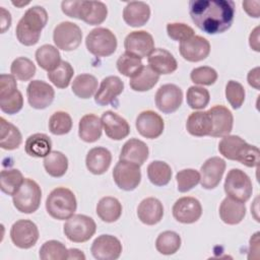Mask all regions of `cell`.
<instances>
[{"label": "cell", "instance_id": "7c38bea8", "mask_svg": "<svg viewBox=\"0 0 260 260\" xmlns=\"http://www.w3.org/2000/svg\"><path fill=\"white\" fill-rule=\"evenodd\" d=\"M10 238L16 247L29 249L34 247L39 240L38 226L29 219H19L11 226Z\"/></svg>", "mask_w": 260, "mask_h": 260}, {"label": "cell", "instance_id": "d590c367", "mask_svg": "<svg viewBox=\"0 0 260 260\" xmlns=\"http://www.w3.org/2000/svg\"><path fill=\"white\" fill-rule=\"evenodd\" d=\"M73 93L80 99H89L98 90V79L87 73L77 75L72 82Z\"/></svg>", "mask_w": 260, "mask_h": 260}, {"label": "cell", "instance_id": "ffe728a7", "mask_svg": "<svg viewBox=\"0 0 260 260\" xmlns=\"http://www.w3.org/2000/svg\"><path fill=\"white\" fill-rule=\"evenodd\" d=\"M179 51L185 60L189 62H199L209 55L210 44L201 36H193L180 43Z\"/></svg>", "mask_w": 260, "mask_h": 260}, {"label": "cell", "instance_id": "d6986e66", "mask_svg": "<svg viewBox=\"0 0 260 260\" xmlns=\"http://www.w3.org/2000/svg\"><path fill=\"white\" fill-rule=\"evenodd\" d=\"M138 133L149 139H154L159 137L165 128V123L162 118L155 112L151 110L141 112L136 118L135 123Z\"/></svg>", "mask_w": 260, "mask_h": 260}, {"label": "cell", "instance_id": "8fae6325", "mask_svg": "<svg viewBox=\"0 0 260 260\" xmlns=\"http://www.w3.org/2000/svg\"><path fill=\"white\" fill-rule=\"evenodd\" d=\"M113 179L120 189L132 191L138 187L141 181L140 166L120 159L113 170Z\"/></svg>", "mask_w": 260, "mask_h": 260}, {"label": "cell", "instance_id": "bcb514c9", "mask_svg": "<svg viewBox=\"0 0 260 260\" xmlns=\"http://www.w3.org/2000/svg\"><path fill=\"white\" fill-rule=\"evenodd\" d=\"M72 119L67 112H55L49 119V130L54 135H64L70 132Z\"/></svg>", "mask_w": 260, "mask_h": 260}, {"label": "cell", "instance_id": "11a10c76", "mask_svg": "<svg viewBox=\"0 0 260 260\" xmlns=\"http://www.w3.org/2000/svg\"><path fill=\"white\" fill-rule=\"evenodd\" d=\"M248 83L256 89L260 88V77H259V67H255L254 69L250 70L247 76Z\"/></svg>", "mask_w": 260, "mask_h": 260}, {"label": "cell", "instance_id": "603a6c76", "mask_svg": "<svg viewBox=\"0 0 260 260\" xmlns=\"http://www.w3.org/2000/svg\"><path fill=\"white\" fill-rule=\"evenodd\" d=\"M211 121H212V130L209 136L212 137H223L230 135L233 129L234 117L232 112L221 105H216L208 110Z\"/></svg>", "mask_w": 260, "mask_h": 260}, {"label": "cell", "instance_id": "277c9868", "mask_svg": "<svg viewBox=\"0 0 260 260\" xmlns=\"http://www.w3.org/2000/svg\"><path fill=\"white\" fill-rule=\"evenodd\" d=\"M61 9L67 16L83 20L89 25L101 24L108 15L107 6L101 1H62Z\"/></svg>", "mask_w": 260, "mask_h": 260}, {"label": "cell", "instance_id": "484cf974", "mask_svg": "<svg viewBox=\"0 0 260 260\" xmlns=\"http://www.w3.org/2000/svg\"><path fill=\"white\" fill-rule=\"evenodd\" d=\"M149 16L150 8L148 4L142 1L128 2L123 9V19L132 27L144 25L148 21Z\"/></svg>", "mask_w": 260, "mask_h": 260}, {"label": "cell", "instance_id": "6f0895ef", "mask_svg": "<svg viewBox=\"0 0 260 260\" xmlns=\"http://www.w3.org/2000/svg\"><path fill=\"white\" fill-rule=\"evenodd\" d=\"M249 45L256 52L260 51L259 47V26L255 27L249 37Z\"/></svg>", "mask_w": 260, "mask_h": 260}, {"label": "cell", "instance_id": "f1b7e54d", "mask_svg": "<svg viewBox=\"0 0 260 260\" xmlns=\"http://www.w3.org/2000/svg\"><path fill=\"white\" fill-rule=\"evenodd\" d=\"M246 215V206L244 202L235 200L226 196L219 206L220 219L226 224H238Z\"/></svg>", "mask_w": 260, "mask_h": 260}, {"label": "cell", "instance_id": "9f6ffc18", "mask_svg": "<svg viewBox=\"0 0 260 260\" xmlns=\"http://www.w3.org/2000/svg\"><path fill=\"white\" fill-rule=\"evenodd\" d=\"M1 12V32H5L11 25V15L10 12L7 11L4 7H1L0 9Z\"/></svg>", "mask_w": 260, "mask_h": 260}, {"label": "cell", "instance_id": "7bdbcfd3", "mask_svg": "<svg viewBox=\"0 0 260 260\" xmlns=\"http://www.w3.org/2000/svg\"><path fill=\"white\" fill-rule=\"evenodd\" d=\"M74 74V69L67 61H61L59 66L48 72L49 80L58 88H66Z\"/></svg>", "mask_w": 260, "mask_h": 260}, {"label": "cell", "instance_id": "4dcf8cb0", "mask_svg": "<svg viewBox=\"0 0 260 260\" xmlns=\"http://www.w3.org/2000/svg\"><path fill=\"white\" fill-rule=\"evenodd\" d=\"M102 121L94 114H86L78 124V135L84 142H95L102 136Z\"/></svg>", "mask_w": 260, "mask_h": 260}, {"label": "cell", "instance_id": "cb8c5ba5", "mask_svg": "<svg viewBox=\"0 0 260 260\" xmlns=\"http://www.w3.org/2000/svg\"><path fill=\"white\" fill-rule=\"evenodd\" d=\"M148 66L158 75L171 74L178 68L175 57L166 49H154L147 57Z\"/></svg>", "mask_w": 260, "mask_h": 260}, {"label": "cell", "instance_id": "e575fe53", "mask_svg": "<svg viewBox=\"0 0 260 260\" xmlns=\"http://www.w3.org/2000/svg\"><path fill=\"white\" fill-rule=\"evenodd\" d=\"M36 60L42 69L50 72L59 66L61 63V56L56 47L46 44L37 49Z\"/></svg>", "mask_w": 260, "mask_h": 260}, {"label": "cell", "instance_id": "ee69618b", "mask_svg": "<svg viewBox=\"0 0 260 260\" xmlns=\"http://www.w3.org/2000/svg\"><path fill=\"white\" fill-rule=\"evenodd\" d=\"M39 256L42 260H65L68 259V249L63 243L50 240L43 244Z\"/></svg>", "mask_w": 260, "mask_h": 260}, {"label": "cell", "instance_id": "4316f807", "mask_svg": "<svg viewBox=\"0 0 260 260\" xmlns=\"http://www.w3.org/2000/svg\"><path fill=\"white\" fill-rule=\"evenodd\" d=\"M112 162V154L106 147L98 146L91 148L85 158L87 170L93 175H102L108 171Z\"/></svg>", "mask_w": 260, "mask_h": 260}, {"label": "cell", "instance_id": "ba28073f", "mask_svg": "<svg viewBox=\"0 0 260 260\" xmlns=\"http://www.w3.org/2000/svg\"><path fill=\"white\" fill-rule=\"evenodd\" d=\"M223 188L229 197L244 203L250 199L253 192L251 179L240 169H232L228 173Z\"/></svg>", "mask_w": 260, "mask_h": 260}, {"label": "cell", "instance_id": "4fadbf2b", "mask_svg": "<svg viewBox=\"0 0 260 260\" xmlns=\"http://www.w3.org/2000/svg\"><path fill=\"white\" fill-rule=\"evenodd\" d=\"M182 102V89L176 84H164L157 89L155 93V106L160 112L165 114L176 112L181 107Z\"/></svg>", "mask_w": 260, "mask_h": 260}, {"label": "cell", "instance_id": "6da1fadb", "mask_svg": "<svg viewBox=\"0 0 260 260\" xmlns=\"http://www.w3.org/2000/svg\"><path fill=\"white\" fill-rule=\"evenodd\" d=\"M235 2L232 0H191L189 14L195 25L208 35L222 34L233 24Z\"/></svg>", "mask_w": 260, "mask_h": 260}, {"label": "cell", "instance_id": "30bf717a", "mask_svg": "<svg viewBox=\"0 0 260 260\" xmlns=\"http://www.w3.org/2000/svg\"><path fill=\"white\" fill-rule=\"evenodd\" d=\"M82 40L80 27L71 21H62L54 28L53 41L58 49L73 51L79 47Z\"/></svg>", "mask_w": 260, "mask_h": 260}, {"label": "cell", "instance_id": "3957f363", "mask_svg": "<svg viewBox=\"0 0 260 260\" xmlns=\"http://www.w3.org/2000/svg\"><path fill=\"white\" fill-rule=\"evenodd\" d=\"M218 151L225 158L237 160L249 168H254L259 164L258 147L248 144L237 135L223 136L218 143Z\"/></svg>", "mask_w": 260, "mask_h": 260}, {"label": "cell", "instance_id": "5b68a950", "mask_svg": "<svg viewBox=\"0 0 260 260\" xmlns=\"http://www.w3.org/2000/svg\"><path fill=\"white\" fill-rule=\"evenodd\" d=\"M77 208L74 193L65 187H58L51 191L46 200L47 212L55 219L65 220L71 217Z\"/></svg>", "mask_w": 260, "mask_h": 260}, {"label": "cell", "instance_id": "7a4b0ae2", "mask_svg": "<svg viewBox=\"0 0 260 260\" xmlns=\"http://www.w3.org/2000/svg\"><path fill=\"white\" fill-rule=\"evenodd\" d=\"M47 21L48 13L44 7L36 5L28 8L16 25L15 34L19 43L24 46L36 45Z\"/></svg>", "mask_w": 260, "mask_h": 260}, {"label": "cell", "instance_id": "83f0119b", "mask_svg": "<svg viewBox=\"0 0 260 260\" xmlns=\"http://www.w3.org/2000/svg\"><path fill=\"white\" fill-rule=\"evenodd\" d=\"M148 146L142 140L131 138L127 140L120 152V159L141 166L148 158Z\"/></svg>", "mask_w": 260, "mask_h": 260}, {"label": "cell", "instance_id": "ab89813d", "mask_svg": "<svg viewBox=\"0 0 260 260\" xmlns=\"http://www.w3.org/2000/svg\"><path fill=\"white\" fill-rule=\"evenodd\" d=\"M147 177L155 186H166L172 178L171 167L161 160H153L147 167Z\"/></svg>", "mask_w": 260, "mask_h": 260}, {"label": "cell", "instance_id": "8d00e7d4", "mask_svg": "<svg viewBox=\"0 0 260 260\" xmlns=\"http://www.w3.org/2000/svg\"><path fill=\"white\" fill-rule=\"evenodd\" d=\"M159 75L155 73L148 65L142 69L132 78H130V87L135 91H147L151 89L158 81Z\"/></svg>", "mask_w": 260, "mask_h": 260}, {"label": "cell", "instance_id": "e0dca14e", "mask_svg": "<svg viewBox=\"0 0 260 260\" xmlns=\"http://www.w3.org/2000/svg\"><path fill=\"white\" fill-rule=\"evenodd\" d=\"M124 48L127 53L142 59L148 57L154 50V41L152 36L146 30H135L125 38Z\"/></svg>", "mask_w": 260, "mask_h": 260}, {"label": "cell", "instance_id": "f5cc1de1", "mask_svg": "<svg viewBox=\"0 0 260 260\" xmlns=\"http://www.w3.org/2000/svg\"><path fill=\"white\" fill-rule=\"evenodd\" d=\"M167 34L174 41L183 42L194 36V29L182 22H170L167 24Z\"/></svg>", "mask_w": 260, "mask_h": 260}, {"label": "cell", "instance_id": "db71d44e", "mask_svg": "<svg viewBox=\"0 0 260 260\" xmlns=\"http://www.w3.org/2000/svg\"><path fill=\"white\" fill-rule=\"evenodd\" d=\"M244 10L251 16L258 18L260 14V1H244L242 3Z\"/></svg>", "mask_w": 260, "mask_h": 260}, {"label": "cell", "instance_id": "9c48e42d", "mask_svg": "<svg viewBox=\"0 0 260 260\" xmlns=\"http://www.w3.org/2000/svg\"><path fill=\"white\" fill-rule=\"evenodd\" d=\"M96 224L94 220L84 214H73L64 223L63 232L66 238L73 243H83L88 241L95 233Z\"/></svg>", "mask_w": 260, "mask_h": 260}, {"label": "cell", "instance_id": "91938a15", "mask_svg": "<svg viewBox=\"0 0 260 260\" xmlns=\"http://www.w3.org/2000/svg\"><path fill=\"white\" fill-rule=\"evenodd\" d=\"M28 3H29V1H28V2H21V3H18V2H12V4H13V5L18 6V7L23 6V5H26V4H28Z\"/></svg>", "mask_w": 260, "mask_h": 260}, {"label": "cell", "instance_id": "f546056e", "mask_svg": "<svg viewBox=\"0 0 260 260\" xmlns=\"http://www.w3.org/2000/svg\"><path fill=\"white\" fill-rule=\"evenodd\" d=\"M187 131L196 137H203L209 135L212 130L211 116L208 111L193 112L186 122Z\"/></svg>", "mask_w": 260, "mask_h": 260}, {"label": "cell", "instance_id": "5bb4252c", "mask_svg": "<svg viewBox=\"0 0 260 260\" xmlns=\"http://www.w3.org/2000/svg\"><path fill=\"white\" fill-rule=\"evenodd\" d=\"M122 244L112 235H101L91 244L90 252L98 260H116L122 253Z\"/></svg>", "mask_w": 260, "mask_h": 260}, {"label": "cell", "instance_id": "f907efd6", "mask_svg": "<svg viewBox=\"0 0 260 260\" xmlns=\"http://www.w3.org/2000/svg\"><path fill=\"white\" fill-rule=\"evenodd\" d=\"M190 78L195 84L211 85L217 79V72L209 66H201L191 71Z\"/></svg>", "mask_w": 260, "mask_h": 260}, {"label": "cell", "instance_id": "b9f144b4", "mask_svg": "<svg viewBox=\"0 0 260 260\" xmlns=\"http://www.w3.org/2000/svg\"><path fill=\"white\" fill-rule=\"evenodd\" d=\"M116 65L120 73L130 78L135 76L143 67L141 58L127 52L118 58Z\"/></svg>", "mask_w": 260, "mask_h": 260}, {"label": "cell", "instance_id": "f6af8a7d", "mask_svg": "<svg viewBox=\"0 0 260 260\" xmlns=\"http://www.w3.org/2000/svg\"><path fill=\"white\" fill-rule=\"evenodd\" d=\"M10 72L16 79L27 81L35 76L36 65L26 57H18L11 63Z\"/></svg>", "mask_w": 260, "mask_h": 260}, {"label": "cell", "instance_id": "f35d334b", "mask_svg": "<svg viewBox=\"0 0 260 260\" xmlns=\"http://www.w3.org/2000/svg\"><path fill=\"white\" fill-rule=\"evenodd\" d=\"M24 179L17 169L3 170L0 174V189L3 193L13 196L19 190Z\"/></svg>", "mask_w": 260, "mask_h": 260}, {"label": "cell", "instance_id": "74e56055", "mask_svg": "<svg viewBox=\"0 0 260 260\" xmlns=\"http://www.w3.org/2000/svg\"><path fill=\"white\" fill-rule=\"evenodd\" d=\"M44 168L51 177L60 178L67 172L68 159L62 152L54 150L44 158Z\"/></svg>", "mask_w": 260, "mask_h": 260}, {"label": "cell", "instance_id": "7402d4cb", "mask_svg": "<svg viewBox=\"0 0 260 260\" xmlns=\"http://www.w3.org/2000/svg\"><path fill=\"white\" fill-rule=\"evenodd\" d=\"M124 90V82L120 77L111 75L105 77L94 94V102L99 106H108Z\"/></svg>", "mask_w": 260, "mask_h": 260}, {"label": "cell", "instance_id": "60d3db41", "mask_svg": "<svg viewBox=\"0 0 260 260\" xmlns=\"http://www.w3.org/2000/svg\"><path fill=\"white\" fill-rule=\"evenodd\" d=\"M181 237L173 231L160 233L155 241L156 250L162 255H173L181 247Z\"/></svg>", "mask_w": 260, "mask_h": 260}, {"label": "cell", "instance_id": "c3c4849f", "mask_svg": "<svg viewBox=\"0 0 260 260\" xmlns=\"http://www.w3.org/2000/svg\"><path fill=\"white\" fill-rule=\"evenodd\" d=\"M178 190L182 193L188 192L200 182V174L193 169H185L176 175Z\"/></svg>", "mask_w": 260, "mask_h": 260}, {"label": "cell", "instance_id": "d4e9b609", "mask_svg": "<svg viewBox=\"0 0 260 260\" xmlns=\"http://www.w3.org/2000/svg\"><path fill=\"white\" fill-rule=\"evenodd\" d=\"M137 216L144 224H156L164 216V206L158 199L147 197L139 203L137 207Z\"/></svg>", "mask_w": 260, "mask_h": 260}, {"label": "cell", "instance_id": "8992f818", "mask_svg": "<svg viewBox=\"0 0 260 260\" xmlns=\"http://www.w3.org/2000/svg\"><path fill=\"white\" fill-rule=\"evenodd\" d=\"M42 190L39 184L25 178L19 190L12 196L14 207L22 213H32L38 210L41 204Z\"/></svg>", "mask_w": 260, "mask_h": 260}, {"label": "cell", "instance_id": "d6a6232c", "mask_svg": "<svg viewBox=\"0 0 260 260\" xmlns=\"http://www.w3.org/2000/svg\"><path fill=\"white\" fill-rule=\"evenodd\" d=\"M24 149L32 157H46L52 149L51 138L45 133H35L26 139Z\"/></svg>", "mask_w": 260, "mask_h": 260}, {"label": "cell", "instance_id": "9a60e30c", "mask_svg": "<svg viewBox=\"0 0 260 260\" xmlns=\"http://www.w3.org/2000/svg\"><path fill=\"white\" fill-rule=\"evenodd\" d=\"M27 102L30 107L37 110L46 109L52 104L55 96L54 88L43 80H32L26 88Z\"/></svg>", "mask_w": 260, "mask_h": 260}, {"label": "cell", "instance_id": "7dc6e473", "mask_svg": "<svg viewBox=\"0 0 260 260\" xmlns=\"http://www.w3.org/2000/svg\"><path fill=\"white\" fill-rule=\"evenodd\" d=\"M187 104L193 110L204 109L210 100L209 91L201 86L192 85L188 88L186 93Z\"/></svg>", "mask_w": 260, "mask_h": 260}, {"label": "cell", "instance_id": "52a82bcc", "mask_svg": "<svg viewBox=\"0 0 260 260\" xmlns=\"http://www.w3.org/2000/svg\"><path fill=\"white\" fill-rule=\"evenodd\" d=\"M117 45L116 36L106 27L93 28L85 39L86 49L96 57H108L114 54Z\"/></svg>", "mask_w": 260, "mask_h": 260}, {"label": "cell", "instance_id": "1f68e13d", "mask_svg": "<svg viewBox=\"0 0 260 260\" xmlns=\"http://www.w3.org/2000/svg\"><path fill=\"white\" fill-rule=\"evenodd\" d=\"M22 141L20 131L16 126L0 118V146L5 150H13L19 147Z\"/></svg>", "mask_w": 260, "mask_h": 260}, {"label": "cell", "instance_id": "681fc988", "mask_svg": "<svg viewBox=\"0 0 260 260\" xmlns=\"http://www.w3.org/2000/svg\"><path fill=\"white\" fill-rule=\"evenodd\" d=\"M245 89L244 86L235 80L228 81L225 85V98L233 109L237 110L242 107L245 101Z\"/></svg>", "mask_w": 260, "mask_h": 260}, {"label": "cell", "instance_id": "44dd1931", "mask_svg": "<svg viewBox=\"0 0 260 260\" xmlns=\"http://www.w3.org/2000/svg\"><path fill=\"white\" fill-rule=\"evenodd\" d=\"M106 135L113 140H122L130 133L128 122L113 111H106L101 117Z\"/></svg>", "mask_w": 260, "mask_h": 260}, {"label": "cell", "instance_id": "680465c9", "mask_svg": "<svg viewBox=\"0 0 260 260\" xmlns=\"http://www.w3.org/2000/svg\"><path fill=\"white\" fill-rule=\"evenodd\" d=\"M68 259H77V260H84L85 259V255L82 253V251L78 250V249H69L68 250Z\"/></svg>", "mask_w": 260, "mask_h": 260}, {"label": "cell", "instance_id": "816d5d0a", "mask_svg": "<svg viewBox=\"0 0 260 260\" xmlns=\"http://www.w3.org/2000/svg\"><path fill=\"white\" fill-rule=\"evenodd\" d=\"M22 106L23 98L18 89L6 96L0 98V109L2 112L6 114H16L22 109Z\"/></svg>", "mask_w": 260, "mask_h": 260}, {"label": "cell", "instance_id": "ac0fdd59", "mask_svg": "<svg viewBox=\"0 0 260 260\" xmlns=\"http://www.w3.org/2000/svg\"><path fill=\"white\" fill-rule=\"evenodd\" d=\"M225 167V161L218 156H213L206 159L201 166L199 173L202 188L210 190L217 187L223 176Z\"/></svg>", "mask_w": 260, "mask_h": 260}, {"label": "cell", "instance_id": "836d02e7", "mask_svg": "<svg viewBox=\"0 0 260 260\" xmlns=\"http://www.w3.org/2000/svg\"><path fill=\"white\" fill-rule=\"evenodd\" d=\"M96 214L105 222H115L122 214V205L115 197H103L96 205Z\"/></svg>", "mask_w": 260, "mask_h": 260}, {"label": "cell", "instance_id": "2e32d148", "mask_svg": "<svg viewBox=\"0 0 260 260\" xmlns=\"http://www.w3.org/2000/svg\"><path fill=\"white\" fill-rule=\"evenodd\" d=\"M175 219L182 223L196 222L202 214V206L198 199L194 197H181L172 208Z\"/></svg>", "mask_w": 260, "mask_h": 260}]
</instances>
